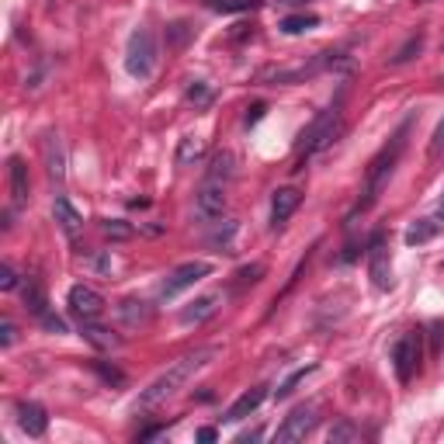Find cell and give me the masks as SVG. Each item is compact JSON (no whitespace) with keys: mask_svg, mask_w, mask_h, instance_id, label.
<instances>
[{"mask_svg":"<svg viewBox=\"0 0 444 444\" xmlns=\"http://www.w3.org/2000/svg\"><path fill=\"white\" fill-rule=\"evenodd\" d=\"M212 274V264L208 261H187V264L174 267L167 278H164V285H160V299L164 302H174L180 292H187V288H194L201 278H208Z\"/></svg>","mask_w":444,"mask_h":444,"instance_id":"obj_5","label":"cell"},{"mask_svg":"<svg viewBox=\"0 0 444 444\" xmlns=\"http://www.w3.org/2000/svg\"><path fill=\"white\" fill-rule=\"evenodd\" d=\"M52 215H56V222L63 226V233L66 236H77L80 233V226H84V219H80V212L66 201V198H56V205H52Z\"/></svg>","mask_w":444,"mask_h":444,"instance_id":"obj_20","label":"cell"},{"mask_svg":"<svg viewBox=\"0 0 444 444\" xmlns=\"http://www.w3.org/2000/svg\"><path fill=\"white\" fill-rule=\"evenodd\" d=\"M222 299H226L222 292H205V295H198L194 302H187V306L180 309V323H184V327H198V323H205L208 316L219 313V302H222Z\"/></svg>","mask_w":444,"mask_h":444,"instance_id":"obj_12","label":"cell"},{"mask_svg":"<svg viewBox=\"0 0 444 444\" xmlns=\"http://www.w3.org/2000/svg\"><path fill=\"white\" fill-rule=\"evenodd\" d=\"M101 233H104L108 240H129V236H136V229H132L125 219H104V222H101Z\"/></svg>","mask_w":444,"mask_h":444,"instance_id":"obj_32","label":"cell"},{"mask_svg":"<svg viewBox=\"0 0 444 444\" xmlns=\"http://www.w3.org/2000/svg\"><path fill=\"white\" fill-rule=\"evenodd\" d=\"M406 136H410V122H403L399 129H396V136L378 150V157L368 164V174H364V187H361V198H357L355 212H368L375 201H378V194L385 191V184L392 178V171H396V164H399V157H403V150H406Z\"/></svg>","mask_w":444,"mask_h":444,"instance_id":"obj_2","label":"cell"},{"mask_svg":"<svg viewBox=\"0 0 444 444\" xmlns=\"http://www.w3.org/2000/svg\"><path fill=\"white\" fill-rule=\"evenodd\" d=\"M434 219H438V222H444V194H441V201H438V212H434Z\"/></svg>","mask_w":444,"mask_h":444,"instance_id":"obj_42","label":"cell"},{"mask_svg":"<svg viewBox=\"0 0 444 444\" xmlns=\"http://www.w3.org/2000/svg\"><path fill=\"white\" fill-rule=\"evenodd\" d=\"M427 150H431V157H438V153L444 150V118L438 122V129H434V136H431V146H427Z\"/></svg>","mask_w":444,"mask_h":444,"instance_id":"obj_38","label":"cell"},{"mask_svg":"<svg viewBox=\"0 0 444 444\" xmlns=\"http://www.w3.org/2000/svg\"><path fill=\"white\" fill-rule=\"evenodd\" d=\"M0 288H3V292L17 288V274H14V267H10V264L0 267Z\"/></svg>","mask_w":444,"mask_h":444,"instance_id":"obj_37","label":"cell"},{"mask_svg":"<svg viewBox=\"0 0 444 444\" xmlns=\"http://www.w3.org/2000/svg\"><path fill=\"white\" fill-rule=\"evenodd\" d=\"M278 3H302V0H278Z\"/></svg>","mask_w":444,"mask_h":444,"instance_id":"obj_43","label":"cell"},{"mask_svg":"<svg viewBox=\"0 0 444 444\" xmlns=\"http://www.w3.org/2000/svg\"><path fill=\"white\" fill-rule=\"evenodd\" d=\"M264 271H267V267L261 264V261H254V264L240 267V271L233 274V278H236V281H233V292H243V288H250V285H257V281L264 278Z\"/></svg>","mask_w":444,"mask_h":444,"instance_id":"obj_26","label":"cell"},{"mask_svg":"<svg viewBox=\"0 0 444 444\" xmlns=\"http://www.w3.org/2000/svg\"><path fill=\"white\" fill-rule=\"evenodd\" d=\"M337 52H320L313 63H299V66H274V70H261L257 73V80L261 84H299V80H306V77H313V73H320L323 66H334L337 59H334Z\"/></svg>","mask_w":444,"mask_h":444,"instance_id":"obj_6","label":"cell"},{"mask_svg":"<svg viewBox=\"0 0 444 444\" xmlns=\"http://www.w3.org/2000/svg\"><path fill=\"white\" fill-rule=\"evenodd\" d=\"M368 274H371V285L378 292H389L392 288V271H389V250H385V233L375 229L371 240H368Z\"/></svg>","mask_w":444,"mask_h":444,"instance_id":"obj_8","label":"cell"},{"mask_svg":"<svg viewBox=\"0 0 444 444\" xmlns=\"http://www.w3.org/2000/svg\"><path fill=\"white\" fill-rule=\"evenodd\" d=\"M194 438H198V441H201V444H212V441H215V438H219V431H215V427H201V431H198Z\"/></svg>","mask_w":444,"mask_h":444,"instance_id":"obj_41","label":"cell"},{"mask_svg":"<svg viewBox=\"0 0 444 444\" xmlns=\"http://www.w3.org/2000/svg\"><path fill=\"white\" fill-rule=\"evenodd\" d=\"M66 302H70V313L80 323H90V320H97L104 313V295L97 288H90V285H73L70 295H66Z\"/></svg>","mask_w":444,"mask_h":444,"instance_id":"obj_9","label":"cell"},{"mask_svg":"<svg viewBox=\"0 0 444 444\" xmlns=\"http://www.w3.org/2000/svg\"><path fill=\"white\" fill-rule=\"evenodd\" d=\"M337 132H341V97H337L330 108H323V111L302 129V136H299V143H295V157H299V167H295V171H302V164H306L309 157H316L320 150H327V146L337 139Z\"/></svg>","mask_w":444,"mask_h":444,"instance_id":"obj_3","label":"cell"},{"mask_svg":"<svg viewBox=\"0 0 444 444\" xmlns=\"http://www.w3.org/2000/svg\"><path fill=\"white\" fill-rule=\"evenodd\" d=\"M80 334H84V341H87V344H94L97 351H115V348L122 344V337H118L115 330L101 327L97 320H90V323H80Z\"/></svg>","mask_w":444,"mask_h":444,"instance_id":"obj_18","label":"cell"},{"mask_svg":"<svg viewBox=\"0 0 444 444\" xmlns=\"http://www.w3.org/2000/svg\"><path fill=\"white\" fill-rule=\"evenodd\" d=\"M327 441L330 444H355V441H361V431H357L351 420H341V424H334V427L327 431Z\"/></svg>","mask_w":444,"mask_h":444,"instance_id":"obj_28","label":"cell"},{"mask_svg":"<svg viewBox=\"0 0 444 444\" xmlns=\"http://www.w3.org/2000/svg\"><path fill=\"white\" fill-rule=\"evenodd\" d=\"M7 178H10V201H14V208H21L28 201V167H24L21 157H10Z\"/></svg>","mask_w":444,"mask_h":444,"instance_id":"obj_17","label":"cell"},{"mask_svg":"<svg viewBox=\"0 0 444 444\" xmlns=\"http://www.w3.org/2000/svg\"><path fill=\"white\" fill-rule=\"evenodd\" d=\"M316 424H320V417H316V406H299V410H292V413L285 417V424L278 427L274 441H278V444H295V441H302V438H309V434L316 431Z\"/></svg>","mask_w":444,"mask_h":444,"instance_id":"obj_7","label":"cell"},{"mask_svg":"<svg viewBox=\"0 0 444 444\" xmlns=\"http://www.w3.org/2000/svg\"><path fill=\"white\" fill-rule=\"evenodd\" d=\"M222 355V348L219 344H208V348H198V351H191V355L178 357L164 375H157L143 392H139V399H136V410H153V406H160V403H167L171 396H178L180 389L201 371V368H208L215 357Z\"/></svg>","mask_w":444,"mask_h":444,"instance_id":"obj_1","label":"cell"},{"mask_svg":"<svg viewBox=\"0 0 444 444\" xmlns=\"http://www.w3.org/2000/svg\"><path fill=\"white\" fill-rule=\"evenodd\" d=\"M264 111H267V104H254L250 111H247V118H243V125L250 129V125H257L261 118H264Z\"/></svg>","mask_w":444,"mask_h":444,"instance_id":"obj_40","label":"cell"},{"mask_svg":"<svg viewBox=\"0 0 444 444\" xmlns=\"http://www.w3.org/2000/svg\"><path fill=\"white\" fill-rule=\"evenodd\" d=\"M21 299H24V309H28L31 316H45V313H49V299H45V288H42L38 278H28V281H24Z\"/></svg>","mask_w":444,"mask_h":444,"instance_id":"obj_19","label":"cell"},{"mask_svg":"<svg viewBox=\"0 0 444 444\" xmlns=\"http://www.w3.org/2000/svg\"><path fill=\"white\" fill-rule=\"evenodd\" d=\"M299 201H302V194H299L295 187H278V191H274V198H271V226H274V229H281V226L295 215Z\"/></svg>","mask_w":444,"mask_h":444,"instance_id":"obj_14","label":"cell"},{"mask_svg":"<svg viewBox=\"0 0 444 444\" xmlns=\"http://www.w3.org/2000/svg\"><path fill=\"white\" fill-rule=\"evenodd\" d=\"M313 371H316V364L295 368V371H292V375H288V378H285V382H281V385L274 389V399H288V396L295 392V385H299V382H306V375H313Z\"/></svg>","mask_w":444,"mask_h":444,"instance_id":"obj_29","label":"cell"},{"mask_svg":"<svg viewBox=\"0 0 444 444\" xmlns=\"http://www.w3.org/2000/svg\"><path fill=\"white\" fill-rule=\"evenodd\" d=\"M205 157V139H198V136H184L178 143V153H174V160H178V167H191V164H198Z\"/></svg>","mask_w":444,"mask_h":444,"instance_id":"obj_24","label":"cell"},{"mask_svg":"<svg viewBox=\"0 0 444 444\" xmlns=\"http://www.w3.org/2000/svg\"><path fill=\"white\" fill-rule=\"evenodd\" d=\"M194 208H198L201 219H219V215L226 212V184L205 180V184L198 187V194H194Z\"/></svg>","mask_w":444,"mask_h":444,"instance_id":"obj_11","label":"cell"},{"mask_svg":"<svg viewBox=\"0 0 444 444\" xmlns=\"http://www.w3.org/2000/svg\"><path fill=\"white\" fill-rule=\"evenodd\" d=\"M392 364H396V375L399 382H410L413 371L420 368V334H406L396 341L392 348Z\"/></svg>","mask_w":444,"mask_h":444,"instance_id":"obj_10","label":"cell"},{"mask_svg":"<svg viewBox=\"0 0 444 444\" xmlns=\"http://www.w3.org/2000/svg\"><path fill=\"white\" fill-rule=\"evenodd\" d=\"M187 101H191L194 108H208V104H212V90H208V84H205V80H194V84L187 87Z\"/></svg>","mask_w":444,"mask_h":444,"instance_id":"obj_34","label":"cell"},{"mask_svg":"<svg viewBox=\"0 0 444 444\" xmlns=\"http://www.w3.org/2000/svg\"><path fill=\"white\" fill-rule=\"evenodd\" d=\"M194 38V28L187 24V21H174V24H167V49H184L187 42Z\"/></svg>","mask_w":444,"mask_h":444,"instance_id":"obj_27","label":"cell"},{"mask_svg":"<svg viewBox=\"0 0 444 444\" xmlns=\"http://www.w3.org/2000/svg\"><path fill=\"white\" fill-rule=\"evenodd\" d=\"M14 337H17V327H14L10 320H3V323H0V344H3V348H10V344H14Z\"/></svg>","mask_w":444,"mask_h":444,"instance_id":"obj_39","label":"cell"},{"mask_svg":"<svg viewBox=\"0 0 444 444\" xmlns=\"http://www.w3.org/2000/svg\"><path fill=\"white\" fill-rule=\"evenodd\" d=\"M45 167H49V178L52 180L66 178V160H63V143H59V136H49V139H45Z\"/></svg>","mask_w":444,"mask_h":444,"instance_id":"obj_23","label":"cell"},{"mask_svg":"<svg viewBox=\"0 0 444 444\" xmlns=\"http://www.w3.org/2000/svg\"><path fill=\"white\" fill-rule=\"evenodd\" d=\"M205 7L222 10V14H240V10H254V7H261V0H205Z\"/></svg>","mask_w":444,"mask_h":444,"instance_id":"obj_31","label":"cell"},{"mask_svg":"<svg viewBox=\"0 0 444 444\" xmlns=\"http://www.w3.org/2000/svg\"><path fill=\"white\" fill-rule=\"evenodd\" d=\"M236 178V157L229 153V150H219L215 157H212V164H208V178L205 180H219V184H226V180Z\"/></svg>","mask_w":444,"mask_h":444,"instance_id":"obj_21","label":"cell"},{"mask_svg":"<svg viewBox=\"0 0 444 444\" xmlns=\"http://www.w3.org/2000/svg\"><path fill=\"white\" fill-rule=\"evenodd\" d=\"M420 3H431V0H420Z\"/></svg>","mask_w":444,"mask_h":444,"instance_id":"obj_44","label":"cell"},{"mask_svg":"<svg viewBox=\"0 0 444 444\" xmlns=\"http://www.w3.org/2000/svg\"><path fill=\"white\" fill-rule=\"evenodd\" d=\"M438 229H441V222L438 219H417V222H410V229H406V247H424L427 240H434L438 236Z\"/></svg>","mask_w":444,"mask_h":444,"instance_id":"obj_22","label":"cell"},{"mask_svg":"<svg viewBox=\"0 0 444 444\" xmlns=\"http://www.w3.org/2000/svg\"><path fill=\"white\" fill-rule=\"evenodd\" d=\"M236 233H240V222H222V229L212 236V247H215V250H222V254H233V250H236V247H233Z\"/></svg>","mask_w":444,"mask_h":444,"instance_id":"obj_30","label":"cell"},{"mask_svg":"<svg viewBox=\"0 0 444 444\" xmlns=\"http://www.w3.org/2000/svg\"><path fill=\"white\" fill-rule=\"evenodd\" d=\"M94 371L108 382V385H125V371H118L115 364H104V361H94Z\"/></svg>","mask_w":444,"mask_h":444,"instance_id":"obj_35","label":"cell"},{"mask_svg":"<svg viewBox=\"0 0 444 444\" xmlns=\"http://www.w3.org/2000/svg\"><path fill=\"white\" fill-rule=\"evenodd\" d=\"M14 413H17V427H21L28 438H42V434L49 431V413H45V406H38V403H17Z\"/></svg>","mask_w":444,"mask_h":444,"instance_id":"obj_13","label":"cell"},{"mask_svg":"<svg viewBox=\"0 0 444 444\" xmlns=\"http://www.w3.org/2000/svg\"><path fill=\"white\" fill-rule=\"evenodd\" d=\"M157 59H160V49H157V35L150 28H136L129 35V49H125V70L136 77V80H150L153 70H157Z\"/></svg>","mask_w":444,"mask_h":444,"instance_id":"obj_4","label":"cell"},{"mask_svg":"<svg viewBox=\"0 0 444 444\" xmlns=\"http://www.w3.org/2000/svg\"><path fill=\"white\" fill-rule=\"evenodd\" d=\"M316 24H320L316 14H288L278 28H281L285 35H302V31H309V28H316Z\"/></svg>","mask_w":444,"mask_h":444,"instance_id":"obj_25","label":"cell"},{"mask_svg":"<svg viewBox=\"0 0 444 444\" xmlns=\"http://www.w3.org/2000/svg\"><path fill=\"white\" fill-rule=\"evenodd\" d=\"M264 399H267V385H254V389H247V392H243V396H240V399L226 410V417H222V420H226V424H240V420H247V417H250V413L264 403Z\"/></svg>","mask_w":444,"mask_h":444,"instance_id":"obj_15","label":"cell"},{"mask_svg":"<svg viewBox=\"0 0 444 444\" xmlns=\"http://www.w3.org/2000/svg\"><path fill=\"white\" fill-rule=\"evenodd\" d=\"M118 316L125 327H146L153 320V306L146 299H122L118 302Z\"/></svg>","mask_w":444,"mask_h":444,"instance_id":"obj_16","label":"cell"},{"mask_svg":"<svg viewBox=\"0 0 444 444\" xmlns=\"http://www.w3.org/2000/svg\"><path fill=\"white\" fill-rule=\"evenodd\" d=\"M420 49H424V35H410L406 38V45L392 56V66H403V63H410L413 56H420Z\"/></svg>","mask_w":444,"mask_h":444,"instance_id":"obj_33","label":"cell"},{"mask_svg":"<svg viewBox=\"0 0 444 444\" xmlns=\"http://www.w3.org/2000/svg\"><path fill=\"white\" fill-rule=\"evenodd\" d=\"M38 323H42L49 334H66V320H63V316H56V313H45V316H38Z\"/></svg>","mask_w":444,"mask_h":444,"instance_id":"obj_36","label":"cell"}]
</instances>
